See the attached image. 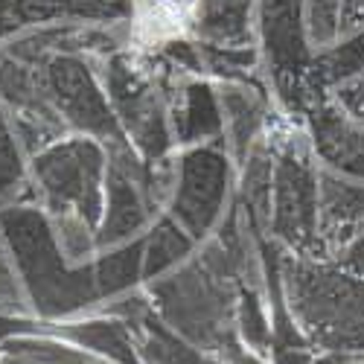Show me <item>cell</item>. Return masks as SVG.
Listing matches in <instances>:
<instances>
[{"label": "cell", "instance_id": "1", "mask_svg": "<svg viewBox=\"0 0 364 364\" xmlns=\"http://www.w3.org/2000/svg\"><path fill=\"white\" fill-rule=\"evenodd\" d=\"M201 0H134V23L149 38L178 36L196 21Z\"/></svg>", "mask_w": 364, "mask_h": 364}, {"label": "cell", "instance_id": "2", "mask_svg": "<svg viewBox=\"0 0 364 364\" xmlns=\"http://www.w3.org/2000/svg\"><path fill=\"white\" fill-rule=\"evenodd\" d=\"M53 87L58 90V100L65 102V108L76 117V119H87V123H105V108L97 97V90L90 87L87 76L82 73V68L70 65V62H58L53 68Z\"/></svg>", "mask_w": 364, "mask_h": 364}]
</instances>
